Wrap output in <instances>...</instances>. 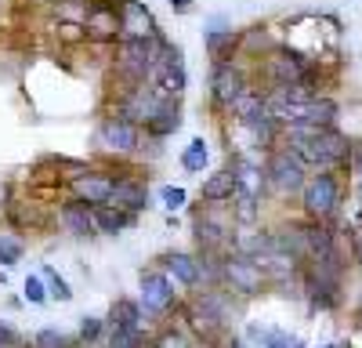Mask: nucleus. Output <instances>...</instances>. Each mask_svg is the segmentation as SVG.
<instances>
[{
  "label": "nucleus",
  "instance_id": "f3484780",
  "mask_svg": "<svg viewBox=\"0 0 362 348\" xmlns=\"http://www.w3.org/2000/svg\"><path fill=\"white\" fill-rule=\"evenodd\" d=\"M58 225H62L69 236H98V225H95V207H87L80 199H66L58 207Z\"/></svg>",
  "mask_w": 362,
  "mask_h": 348
},
{
  "label": "nucleus",
  "instance_id": "b1692460",
  "mask_svg": "<svg viewBox=\"0 0 362 348\" xmlns=\"http://www.w3.org/2000/svg\"><path fill=\"white\" fill-rule=\"evenodd\" d=\"M206 160H210V149H206L203 138H192V141L185 145V153H181V167H185L189 174H203Z\"/></svg>",
  "mask_w": 362,
  "mask_h": 348
},
{
  "label": "nucleus",
  "instance_id": "ddd939ff",
  "mask_svg": "<svg viewBox=\"0 0 362 348\" xmlns=\"http://www.w3.org/2000/svg\"><path fill=\"white\" fill-rule=\"evenodd\" d=\"M250 87V76L243 73L239 62H225V66H210V102L218 109H232V102Z\"/></svg>",
  "mask_w": 362,
  "mask_h": 348
},
{
  "label": "nucleus",
  "instance_id": "6ab92c4d",
  "mask_svg": "<svg viewBox=\"0 0 362 348\" xmlns=\"http://www.w3.org/2000/svg\"><path fill=\"white\" fill-rule=\"evenodd\" d=\"M203 44H206L210 58H214V66L235 62V54H239V33H232V29H206Z\"/></svg>",
  "mask_w": 362,
  "mask_h": 348
},
{
  "label": "nucleus",
  "instance_id": "0eeeda50",
  "mask_svg": "<svg viewBox=\"0 0 362 348\" xmlns=\"http://www.w3.org/2000/svg\"><path fill=\"white\" fill-rule=\"evenodd\" d=\"M264 182L276 196H300V189L308 182V167L290 149H272V156L264 160Z\"/></svg>",
  "mask_w": 362,
  "mask_h": 348
},
{
  "label": "nucleus",
  "instance_id": "9d476101",
  "mask_svg": "<svg viewBox=\"0 0 362 348\" xmlns=\"http://www.w3.org/2000/svg\"><path fill=\"white\" fill-rule=\"evenodd\" d=\"M95 141L102 145V153L109 156H131L141 149V127H134L131 120H124V116H102V124L95 131Z\"/></svg>",
  "mask_w": 362,
  "mask_h": 348
},
{
  "label": "nucleus",
  "instance_id": "393cba45",
  "mask_svg": "<svg viewBox=\"0 0 362 348\" xmlns=\"http://www.w3.org/2000/svg\"><path fill=\"white\" fill-rule=\"evenodd\" d=\"M105 348H145V330L105 327Z\"/></svg>",
  "mask_w": 362,
  "mask_h": 348
},
{
  "label": "nucleus",
  "instance_id": "dca6fc26",
  "mask_svg": "<svg viewBox=\"0 0 362 348\" xmlns=\"http://www.w3.org/2000/svg\"><path fill=\"white\" fill-rule=\"evenodd\" d=\"M109 207H119L127 214H141L148 207V185L134 174H119L116 185H112V196H109Z\"/></svg>",
  "mask_w": 362,
  "mask_h": 348
},
{
  "label": "nucleus",
  "instance_id": "e433bc0d",
  "mask_svg": "<svg viewBox=\"0 0 362 348\" xmlns=\"http://www.w3.org/2000/svg\"><path fill=\"white\" fill-rule=\"evenodd\" d=\"M73 348H90V344H73Z\"/></svg>",
  "mask_w": 362,
  "mask_h": 348
},
{
  "label": "nucleus",
  "instance_id": "c85d7f7f",
  "mask_svg": "<svg viewBox=\"0 0 362 348\" xmlns=\"http://www.w3.org/2000/svg\"><path fill=\"white\" fill-rule=\"evenodd\" d=\"M22 254H25V243L22 240H15V236H0V265H18L22 261Z\"/></svg>",
  "mask_w": 362,
  "mask_h": 348
},
{
  "label": "nucleus",
  "instance_id": "5701e85b",
  "mask_svg": "<svg viewBox=\"0 0 362 348\" xmlns=\"http://www.w3.org/2000/svg\"><path fill=\"white\" fill-rule=\"evenodd\" d=\"M95 225L98 232H105V236H116V232H127L138 225V214H127V211H119V207H95Z\"/></svg>",
  "mask_w": 362,
  "mask_h": 348
},
{
  "label": "nucleus",
  "instance_id": "f257e3e1",
  "mask_svg": "<svg viewBox=\"0 0 362 348\" xmlns=\"http://www.w3.org/2000/svg\"><path fill=\"white\" fill-rule=\"evenodd\" d=\"M290 153L305 163L308 170H337L341 163H348L351 156V141L337 131H315V134H305V138H290Z\"/></svg>",
  "mask_w": 362,
  "mask_h": 348
},
{
  "label": "nucleus",
  "instance_id": "4be33fe9",
  "mask_svg": "<svg viewBox=\"0 0 362 348\" xmlns=\"http://www.w3.org/2000/svg\"><path fill=\"white\" fill-rule=\"evenodd\" d=\"M181 131V105L177 102H167L163 109H160V116L153 124H148L141 134L145 138H153V141H163V138H170V134H177Z\"/></svg>",
  "mask_w": 362,
  "mask_h": 348
},
{
  "label": "nucleus",
  "instance_id": "39448f33",
  "mask_svg": "<svg viewBox=\"0 0 362 348\" xmlns=\"http://www.w3.org/2000/svg\"><path fill=\"white\" fill-rule=\"evenodd\" d=\"M145 83H153L167 102H181V95H185V87H189V69H185V58H181V47L177 44L163 40V47L156 54L153 69H148V80Z\"/></svg>",
  "mask_w": 362,
  "mask_h": 348
},
{
  "label": "nucleus",
  "instance_id": "a878e982",
  "mask_svg": "<svg viewBox=\"0 0 362 348\" xmlns=\"http://www.w3.org/2000/svg\"><path fill=\"white\" fill-rule=\"evenodd\" d=\"M40 279H44V286H47V298L62 301V305H66V301H73V286H69V283H66L62 276H58V272H54L51 265H47L44 272H40Z\"/></svg>",
  "mask_w": 362,
  "mask_h": 348
},
{
  "label": "nucleus",
  "instance_id": "20e7f679",
  "mask_svg": "<svg viewBox=\"0 0 362 348\" xmlns=\"http://www.w3.org/2000/svg\"><path fill=\"white\" fill-rule=\"evenodd\" d=\"M221 286L243 301V298H257V294H261V290L268 286V276L261 272V265H257L250 254L228 250V254L221 257Z\"/></svg>",
  "mask_w": 362,
  "mask_h": 348
},
{
  "label": "nucleus",
  "instance_id": "7c9ffc66",
  "mask_svg": "<svg viewBox=\"0 0 362 348\" xmlns=\"http://www.w3.org/2000/svg\"><path fill=\"white\" fill-rule=\"evenodd\" d=\"M148 348H192V341L185 337V334H181V330H163L153 344H148Z\"/></svg>",
  "mask_w": 362,
  "mask_h": 348
},
{
  "label": "nucleus",
  "instance_id": "c9c22d12",
  "mask_svg": "<svg viewBox=\"0 0 362 348\" xmlns=\"http://www.w3.org/2000/svg\"><path fill=\"white\" fill-rule=\"evenodd\" d=\"M358 199H362V182H358Z\"/></svg>",
  "mask_w": 362,
  "mask_h": 348
},
{
  "label": "nucleus",
  "instance_id": "f03ea898",
  "mask_svg": "<svg viewBox=\"0 0 362 348\" xmlns=\"http://www.w3.org/2000/svg\"><path fill=\"white\" fill-rule=\"evenodd\" d=\"M235 170V192H232V218L239 225H250L261 214V192H264V167H257L247 156H232Z\"/></svg>",
  "mask_w": 362,
  "mask_h": 348
},
{
  "label": "nucleus",
  "instance_id": "7ed1b4c3",
  "mask_svg": "<svg viewBox=\"0 0 362 348\" xmlns=\"http://www.w3.org/2000/svg\"><path fill=\"white\" fill-rule=\"evenodd\" d=\"M163 33L145 37V40H119L116 44V76L124 80L127 87H138L148 80V69H153L156 54L163 47Z\"/></svg>",
  "mask_w": 362,
  "mask_h": 348
},
{
  "label": "nucleus",
  "instance_id": "f704fd0d",
  "mask_svg": "<svg viewBox=\"0 0 362 348\" xmlns=\"http://www.w3.org/2000/svg\"><path fill=\"white\" fill-rule=\"evenodd\" d=\"M4 283H8V276H4V272H0V286H4Z\"/></svg>",
  "mask_w": 362,
  "mask_h": 348
},
{
  "label": "nucleus",
  "instance_id": "c756f323",
  "mask_svg": "<svg viewBox=\"0 0 362 348\" xmlns=\"http://www.w3.org/2000/svg\"><path fill=\"white\" fill-rule=\"evenodd\" d=\"M160 199H163L167 211H181V207H185V199H189V192L181 189V185H163L160 189Z\"/></svg>",
  "mask_w": 362,
  "mask_h": 348
},
{
  "label": "nucleus",
  "instance_id": "a211bd4d",
  "mask_svg": "<svg viewBox=\"0 0 362 348\" xmlns=\"http://www.w3.org/2000/svg\"><path fill=\"white\" fill-rule=\"evenodd\" d=\"M160 269L167 272L170 283L185 286V290H199V257H196V254L174 250V254L163 257V265H160Z\"/></svg>",
  "mask_w": 362,
  "mask_h": 348
},
{
  "label": "nucleus",
  "instance_id": "4468645a",
  "mask_svg": "<svg viewBox=\"0 0 362 348\" xmlns=\"http://www.w3.org/2000/svg\"><path fill=\"white\" fill-rule=\"evenodd\" d=\"M156 33H160V25L141 0H119V40H145Z\"/></svg>",
  "mask_w": 362,
  "mask_h": 348
},
{
  "label": "nucleus",
  "instance_id": "9b49d317",
  "mask_svg": "<svg viewBox=\"0 0 362 348\" xmlns=\"http://www.w3.org/2000/svg\"><path fill=\"white\" fill-rule=\"evenodd\" d=\"M80 29H83V37L95 40V44L119 40V0H90L83 8Z\"/></svg>",
  "mask_w": 362,
  "mask_h": 348
},
{
  "label": "nucleus",
  "instance_id": "1a4fd4ad",
  "mask_svg": "<svg viewBox=\"0 0 362 348\" xmlns=\"http://www.w3.org/2000/svg\"><path fill=\"white\" fill-rule=\"evenodd\" d=\"M138 305H141V315H153V319L170 315L174 308H181L177 290H174V283L167 279V272H163V269H145V272H141Z\"/></svg>",
  "mask_w": 362,
  "mask_h": 348
},
{
  "label": "nucleus",
  "instance_id": "bb28decb",
  "mask_svg": "<svg viewBox=\"0 0 362 348\" xmlns=\"http://www.w3.org/2000/svg\"><path fill=\"white\" fill-rule=\"evenodd\" d=\"M102 334H105V319L83 315V319H80V330H76V344H90V348H95V344L102 341Z\"/></svg>",
  "mask_w": 362,
  "mask_h": 348
},
{
  "label": "nucleus",
  "instance_id": "6e6552de",
  "mask_svg": "<svg viewBox=\"0 0 362 348\" xmlns=\"http://www.w3.org/2000/svg\"><path fill=\"white\" fill-rule=\"evenodd\" d=\"M163 105H167V98L153 83H138V87H124V95H119V102H116V116H124V120H131L134 127L145 131L160 116Z\"/></svg>",
  "mask_w": 362,
  "mask_h": 348
},
{
  "label": "nucleus",
  "instance_id": "cd10ccee",
  "mask_svg": "<svg viewBox=\"0 0 362 348\" xmlns=\"http://www.w3.org/2000/svg\"><path fill=\"white\" fill-rule=\"evenodd\" d=\"M73 344H76V337L54 330V327H44L33 334V348H73Z\"/></svg>",
  "mask_w": 362,
  "mask_h": 348
},
{
  "label": "nucleus",
  "instance_id": "473e14b6",
  "mask_svg": "<svg viewBox=\"0 0 362 348\" xmlns=\"http://www.w3.org/2000/svg\"><path fill=\"white\" fill-rule=\"evenodd\" d=\"M18 330L8 323V319H0V348H18Z\"/></svg>",
  "mask_w": 362,
  "mask_h": 348
},
{
  "label": "nucleus",
  "instance_id": "72a5a7b5",
  "mask_svg": "<svg viewBox=\"0 0 362 348\" xmlns=\"http://www.w3.org/2000/svg\"><path fill=\"white\" fill-rule=\"evenodd\" d=\"M167 4H170L174 11H181V15H185V11H192V0H167Z\"/></svg>",
  "mask_w": 362,
  "mask_h": 348
},
{
  "label": "nucleus",
  "instance_id": "4c0bfd02",
  "mask_svg": "<svg viewBox=\"0 0 362 348\" xmlns=\"http://www.w3.org/2000/svg\"><path fill=\"white\" fill-rule=\"evenodd\" d=\"M58 4H69V0H58Z\"/></svg>",
  "mask_w": 362,
  "mask_h": 348
},
{
  "label": "nucleus",
  "instance_id": "423d86ee",
  "mask_svg": "<svg viewBox=\"0 0 362 348\" xmlns=\"http://www.w3.org/2000/svg\"><path fill=\"white\" fill-rule=\"evenodd\" d=\"M300 207L312 221H329L341 207V178L337 170H319L300 189Z\"/></svg>",
  "mask_w": 362,
  "mask_h": 348
},
{
  "label": "nucleus",
  "instance_id": "f8f14e48",
  "mask_svg": "<svg viewBox=\"0 0 362 348\" xmlns=\"http://www.w3.org/2000/svg\"><path fill=\"white\" fill-rule=\"evenodd\" d=\"M308 73H312V66H308L297 51H290V47H272V51L264 54V76H268L272 87L300 83Z\"/></svg>",
  "mask_w": 362,
  "mask_h": 348
},
{
  "label": "nucleus",
  "instance_id": "412c9836",
  "mask_svg": "<svg viewBox=\"0 0 362 348\" xmlns=\"http://www.w3.org/2000/svg\"><path fill=\"white\" fill-rule=\"evenodd\" d=\"M141 305L134 298H116L112 308H109V319H105V327H119V330H145L141 323Z\"/></svg>",
  "mask_w": 362,
  "mask_h": 348
},
{
  "label": "nucleus",
  "instance_id": "2eb2a0df",
  "mask_svg": "<svg viewBox=\"0 0 362 348\" xmlns=\"http://www.w3.org/2000/svg\"><path fill=\"white\" fill-rule=\"evenodd\" d=\"M116 185V174L109 170H80L73 174V199L87 203V207H105Z\"/></svg>",
  "mask_w": 362,
  "mask_h": 348
},
{
  "label": "nucleus",
  "instance_id": "aec40b11",
  "mask_svg": "<svg viewBox=\"0 0 362 348\" xmlns=\"http://www.w3.org/2000/svg\"><path fill=\"white\" fill-rule=\"evenodd\" d=\"M232 192H235V170H232V163L221 167V170H214V174H210V178L199 185V196H203L206 203H232Z\"/></svg>",
  "mask_w": 362,
  "mask_h": 348
},
{
  "label": "nucleus",
  "instance_id": "2f4dec72",
  "mask_svg": "<svg viewBox=\"0 0 362 348\" xmlns=\"http://www.w3.org/2000/svg\"><path fill=\"white\" fill-rule=\"evenodd\" d=\"M25 301L29 305H44L47 301V286L40 276H25Z\"/></svg>",
  "mask_w": 362,
  "mask_h": 348
}]
</instances>
